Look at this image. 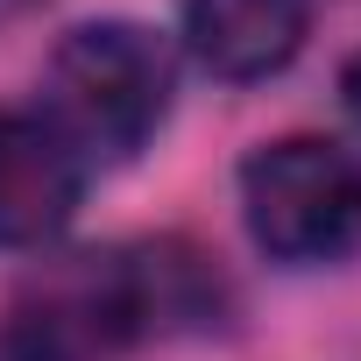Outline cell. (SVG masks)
I'll return each instance as SVG.
<instances>
[{"instance_id": "6da1fadb", "label": "cell", "mask_w": 361, "mask_h": 361, "mask_svg": "<svg viewBox=\"0 0 361 361\" xmlns=\"http://www.w3.org/2000/svg\"><path fill=\"white\" fill-rule=\"evenodd\" d=\"M220 305V276L185 241H128L106 255H78L50 283L8 305L0 361H106L121 347L206 326Z\"/></svg>"}, {"instance_id": "7a4b0ae2", "label": "cell", "mask_w": 361, "mask_h": 361, "mask_svg": "<svg viewBox=\"0 0 361 361\" xmlns=\"http://www.w3.org/2000/svg\"><path fill=\"white\" fill-rule=\"evenodd\" d=\"M170 106V57L142 22H85L50 57V121L78 156H135Z\"/></svg>"}, {"instance_id": "3957f363", "label": "cell", "mask_w": 361, "mask_h": 361, "mask_svg": "<svg viewBox=\"0 0 361 361\" xmlns=\"http://www.w3.org/2000/svg\"><path fill=\"white\" fill-rule=\"evenodd\" d=\"M241 220L269 262H340L361 248V156L326 135L262 142L241 163Z\"/></svg>"}, {"instance_id": "277c9868", "label": "cell", "mask_w": 361, "mask_h": 361, "mask_svg": "<svg viewBox=\"0 0 361 361\" xmlns=\"http://www.w3.org/2000/svg\"><path fill=\"white\" fill-rule=\"evenodd\" d=\"M85 192V156L50 114L0 106V248H50Z\"/></svg>"}, {"instance_id": "5b68a950", "label": "cell", "mask_w": 361, "mask_h": 361, "mask_svg": "<svg viewBox=\"0 0 361 361\" xmlns=\"http://www.w3.org/2000/svg\"><path fill=\"white\" fill-rule=\"evenodd\" d=\"M185 36L213 78L248 85V78L283 71L305 50L312 0H185Z\"/></svg>"}, {"instance_id": "8992f818", "label": "cell", "mask_w": 361, "mask_h": 361, "mask_svg": "<svg viewBox=\"0 0 361 361\" xmlns=\"http://www.w3.org/2000/svg\"><path fill=\"white\" fill-rule=\"evenodd\" d=\"M340 99H347V114H354V128H361V57H347V71H340Z\"/></svg>"}]
</instances>
